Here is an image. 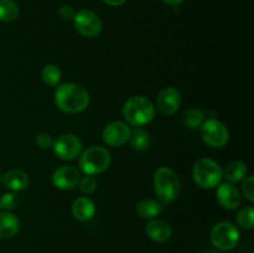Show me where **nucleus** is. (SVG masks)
Masks as SVG:
<instances>
[{
    "label": "nucleus",
    "instance_id": "nucleus-32",
    "mask_svg": "<svg viewBox=\"0 0 254 253\" xmlns=\"http://www.w3.org/2000/svg\"><path fill=\"white\" fill-rule=\"evenodd\" d=\"M211 253H218V252H211Z\"/></svg>",
    "mask_w": 254,
    "mask_h": 253
},
{
    "label": "nucleus",
    "instance_id": "nucleus-13",
    "mask_svg": "<svg viewBox=\"0 0 254 253\" xmlns=\"http://www.w3.org/2000/svg\"><path fill=\"white\" fill-rule=\"evenodd\" d=\"M216 197H217L218 203L226 210H236L242 203V195L240 190L231 183L220 184Z\"/></svg>",
    "mask_w": 254,
    "mask_h": 253
},
{
    "label": "nucleus",
    "instance_id": "nucleus-20",
    "mask_svg": "<svg viewBox=\"0 0 254 253\" xmlns=\"http://www.w3.org/2000/svg\"><path fill=\"white\" fill-rule=\"evenodd\" d=\"M129 143H130L131 148L136 151L148 150L151 144L150 134L141 128L133 129V130H130Z\"/></svg>",
    "mask_w": 254,
    "mask_h": 253
},
{
    "label": "nucleus",
    "instance_id": "nucleus-23",
    "mask_svg": "<svg viewBox=\"0 0 254 253\" xmlns=\"http://www.w3.org/2000/svg\"><path fill=\"white\" fill-rule=\"evenodd\" d=\"M41 78L44 83H46L47 86L55 87L61 81L62 72L60 67L56 66V64H46L41 71Z\"/></svg>",
    "mask_w": 254,
    "mask_h": 253
},
{
    "label": "nucleus",
    "instance_id": "nucleus-21",
    "mask_svg": "<svg viewBox=\"0 0 254 253\" xmlns=\"http://www.w3.org/2000/svg\"><path fill=\"white\" fill-rule=\"evenodd\" d=\"M20 14V7L14 0H0V21H14Z\"/></svg>",
    "mask_w": 254,
    "mask_h": 253
},
{
    "label": "nucleus",
    "instance_id": "nucleus-15",
    "mask_svg": "<svg viewBox=\"0 0 254 253\" xmlns=\"http://www.w3.org/2000/svg\"><path fill=\"white\" fill-rule=\"evenodd\" d=\"M96 213V205L91 198L82 196V197L76 198L72 203V215L76 220L81 222L89 221Z\"/></svg>",
    "mask_w": 254,
    "mask_h": 253
},
{
    "label": "nucleus",
    "instance_id": "nucleus-16",
    "mask_svg": "<svg viewBox=\"0 0 254 253\" xmlns=\"http://www.w3.org/2000/svg\"><path fill=\"white\" fill-rule=\"evenodd\" d=\"M2 183L9 190L11 191H22L29 186L30 179L25 171L19 169H12L2 176Z\"/></svg>",
    "mask_w": 254,
    "mask_h": 253
},
{
    "label": "nucleus",
    "instance_id": "nucleus-30",
    "mask_svg": "<svg viewBox=\"0 0 254 253\" xmlns=\"http://www.w3.org/2000/svg\"><path fill=\"white\" fill-rule=\"evenodd\" d=\"M101 1L109 5V6H121V5H123L127 0H101Z\"/></svg>",
    "mask_w": 254,
    "mask_h": 253
},
{
    "label": "nucleus",
    "instance_id": "nucleus-4",
    "mask_svg": "<svg viewBox=\"0 0 254 253\" xmlns=\"http://www.w3.org/2000/svg\"><path fill=\"white\" fill-rule=\"evenodd\" d=\"M192 179L198 188L210 190L220 185L223 179V170L217 161L202 158L193 165Z\"/></svg>",
    "mask_w": 254,
    "mask_h": 253
},
{
    "label": "nucleus",
    "instance_id": "nucleus-7",
    "mask_svg": "<svg viewBox=\"0 0 254 253\" xmlns=\"http://www.w3.org/2000/svg\"><path fill=\"white\" fill-rule=\"evenodd\" d=\"M201 139L212 148H222L230 140L227 126L218 119H207L200 126Z\"/></svg>",
    "mask_w": 254,
    "mask_h": 253
},
{
    "label": "nucleus",
    "instance_id": "nucleus-27",
    "mask_svg": "<svg viewBox=\"0 0 254 253\" xmlns=\"http://www.w3.org/2000/svg\"><path fill=\"white\" fill-rule=\"evenodd\" d=\"M242 191H243V195L246 196L250 202H254V176H247L243 181V185H242Z\"/></svg>",
    "mask_w": 254,
    "mask_h": 253
},
{
    "label": "nucleus",
    "instance_id": "nucleus-2",
    "mask_svg": "<svg viewBox=\"0 0 254 253\" xmlns=\"http://www.w3.org/2000/svg\"><path fill=\"white\" fill-rule=\"evenodd\" d=\"M154 191L161 203H170L178 198L181 184L178 175L168 166H159L154 173Z\"/></svg>",
    "mask_w": 254,
    "mask_h": 253
},
{
    "label": "nucleus",
    "instance_id": "nucleus-19",
    "mask_svg": "<svg viewBox=\"0 0 254 253\" xmlns=\"http://www.w3.org/2000/svg\"><path fill=\"white\" fill-rule=\"evenodd\" d=\"M246 175H247V165L241 160L230 161L223 171V176L231 184H237L245 180Z\"/></svg>",
    "mask_w": 254,
    "mask_h": 253
},
{
    "label": "nucleus",
    "instance_id": "nucleus-28",
    "mask_svg": "<svg viewBox=\"0 0 254 253\" xmlns=\"http://www.w3.org/2000/svg\"><path fill=\"white\" fill-rule=\"evenodd\" d=\"M35 141H36L37 146L41 149H50L52 148V144H54V139L47 133L37 134L36 138H35Z\"/></svg>",
    "mask_w": 254,
    "mask_h": 253
},
{
    "label": "nucleus",
    "instance_id": "nucleus-17",
    "mask_svg": "<svg viewBox=\"0 0 254 253\" xmlns=\"http://www.w3.org/2000/svg\"><path fill=\"white\" fill-rule=\"evenodd\" d=\"M19 218L11 212H0V238H11L19 232Z\"/></svg>",
    "mask_w": 254,
    "mask_h": 253
},
{
    "label": "nucleus",
    "instance_id": "nucleus-14",
    "mask_svg": "<svg viewBox=\"0 0 254 253\" xmlns=\"http://www.w3.org/2000/svg\"><path fill=\"white\" fill-rule=\"evenodd\" d=\"M145 233L154 242L165 243L173 236V228H171L170 223L168 221L153 218L145 226Z\"/></svg>",
    "mask_w": 254,
    "mask_h": 253
},
{
    "label": "nucleus",
    "instance_id": "nucleus-22",
    "mask_svg": "<svg viewBox=\"0 0 254 253\" xmlns=\"http://www.w3.org/2000/svg\"><path fill=\"white\" fill-rule=\"evenodd\" d=\"M205 122V112L196 107L186 109L184 114V123L189 129H196Z\"/></svg>",
    "mask_w": 254,
    "mask_h": 253
},
{
    "label": "nucleus",
    "instance_id": "nucleus-3",
    "mask_svg": "<svg viewBox=\"0 0 254 253\" xmlns=\"http://www.w3.org/2000/svg\"><path fill=\"white\" fill-rule=\"evenodd\" d=\"M122 112L126 121L133 126L149 124L155 117V107L153 102L143 96H133L127 99Z\"/></svg>",
    "mask_w": 254,
    "mask_h": 253
},
{
    "label": "nucleus",
    "instance_id": "nucleus-18",
    "mask_svg": "<svg viewBox=\"0 0 254 253\" xmlns=\"http://www.w3.org/2000/svg\"><path fill=\"white\" fill-rule=\"evenodd\" d=\"M135 212L138 213L139 217L146 218V220H153V218H156L163 212V203L159 202V201L146 198V200L140 201L136 205Z\"/></svg>",
    "mask_w": 254,
    "mask_h": 253
},
{
    "label": "nucleus",
    "instance_id": "nucleus-12",
    "mask_svg": "<svg viewBox=\"0 0 254 253\" xmlns=\"http://www.w3.org/2000/svg\"><path fill=\"white\" fill-rule=\"evenodd\" d=\"M51 179L55 188L60 190H71L74 186L78 185L81 180V174L73 166H60L54 171Z\"/></svg>",
    "mask_w": 254,
    "mask_h": 253
},
{
    "label": "nucleus",
    "instance_id": "nucleus-25",
    "mask_svg": "<svg viewBox=\"0 0 254 253\" xmlns=\"http://www.w3.org/2000/svg\"><path fill=\"white\" fill-rule=\"evenodd\" d=\"M20 203V198L16 193H5L0 197V208L5 211H10V210H14L19 206Z\"/></svg>",
    "mask_w": 254,
    "mask_h": 253
},
{
    "label": "nucleus",
    "instance_id": "nucleus-31",
    "mask_svg": "<svg viewBox=\"0 0 254 253\" xmlns=\"http://www.w3.org/2000/svg\"><path fill=\"white\" fill-rule=\"evenodd\" d=\"M163 2H165L166 5H169V6H179V5L181 4V2L184 1V0H161Z\"/></svg>",
    "mask_w": 254,
    "mask_h": 253
},
{
    "label": "nucleus",
    "instance_id": "nucleus-10",
    "mask_svg": "<svg viewBox=\"0 0 254 253\" xmlns=\"http://www.w3.org/2000/svg\"><path fill=\"white\" fill-rule=\"evenodd\" d=\"M130 136V128L127 123L121 121L111 122L104 126L102 131V139L109 146L118 148L126 144Z\"/></svg>",
    "mask_w": 254,
    "mask_h": 253
},
{
    "label": "nucleus",
    "instance_id": "nucleus-26",
    "mask_svg": "<svg viewBox=\"0 0 254 253\" xmlns=\"http://www.w3.org/2000/svg\"><path fill=\"white\" fill-rule=\"evenodd\" d=\"M79 190L82 191L86 195H91L96 191L97 189V180L93 175H86L83 178H81L78 183Z\"/></svg>",
    "mask_w": 254,
    "mask_h": 253
},
{
    "label": "nucleus",
    "instance_id": "nucleus-6",
    "mask_svg": "<svg viewBox=\"0 0 254 253\" xmlns=\"http://www.w3.org/2000/svg\"><path fill=\"white\" fill-rule=\"evenodd\" d=\"M211 243L218 251H231L240 241V231L233 223L228 221L216 223L211 230Z\"/></svg>",
    "mask_w": 254,
    "mask_h": 253
},
{
    "label": "nucleus",
    "instance_id": "nucleus-5",
    "mask_svg": "<svg viewBox=\"0 0 254 253\" xmlns=\"http://www.w3.org/2000/svg\"><path fill=\"white\" fill-rule=\"evenodd\" d=\"M111 153L106 148L93 145L82 151L79 155V169L86 175H96L103 173L111 165Z\"/></svg>",
    "mask_w": 254,
    "mask_h": 253
},
{
    "label": "nucleus",
    "instance_id": "nucleus-11",
    "mask_svg": "<svg viewBox=\"0 0 254 253\" xmlns=\"http://www.w3.org/2000/svg\"><path fill=\"white\" fill-rule=\"evenodd\" d=\"M181 106V94L174 87H165L156 97V108L164 116H173Z\"/></svg>",
    "mask_w": 254,
    "mask_h": 253
},
{
    "label": "nucleus",
    "instance_id": "nucleus-9",
    "mask_svg": "<svg viewBox=\"0 0 254 253\" xmlns=\"http://www.w3.org/2000/svg\"><path fill=\"white\" fill-rule=\"evenodd\" d=\"M52 149L56 156L62 160H73L81 155L82 141L74 134H62L55 139Z\"/></svg>",
    "mask_w": 254,
    "mask_h": 253
},
{
    "label": "nucleus",
    "instance_id": "nucleus-24",
    "mask_svg": "<svg viewBox=\"0 0 254 253\" xmlns=\"http://www.w3.org/2000/svg\"><path fill=\"white\" fill-rule=\"evenodd\" d=\"M237 223L243 230H252L254 226V210L252 206L241 208L237 215Z\"/></svg>",
    "mask_w": 254,
    "mask_h": 253
},
{
    "label": "nucleus",
    "instance_id": "nucleus-8",
    "mask_svg": "<svg viewBox=\"0 0 254 253\" xmlns=\"http://www.w3.org/2000/svg\"><path fill=\"white\" fill-rule=\"evenodd\" d=\"M72 20H73V25L77 31L82 36L88 37V39L98 36L103 27L101 17L89 9H82L77 11Z\"/></svg>",
    "mask_w": 254,
    "mask_h": 253
},
{
    "label": "nucleus",
    "instance_id": "nucleus-1",
    "mask_svg": "<svg viewBox=\"0 0 254 253\" xmlns=\"http://www.w3.org/2000/svg\"><path fill=\"white\" fill-rule=\"evenodd\" d=\"M55 103L60 111L68 114L81 113L88 107L89 94L82 86L76 83H64L55 92Z\"/></svg>",
    "mask_w": 254,
    "mask_h": 253
},
{
    "label": "nucleus",
    "instance_id": "nucleus-29",
    "mask_svg": "<svg viewBox=\"0 0 254 253\" xmlns=\"http://www.w3.org/2000/svg\"><path fill=\"white\" fill-rule=\"evenodd\" d=\"M57 14H59V16L61 17L62 20H71V19H73L76 11H74L73 6H71V5H68V4H64L59 7V10H57Z\"/></svg>",
    "mask_w": 254,
    "mask_h": 253
}]
</instances>
